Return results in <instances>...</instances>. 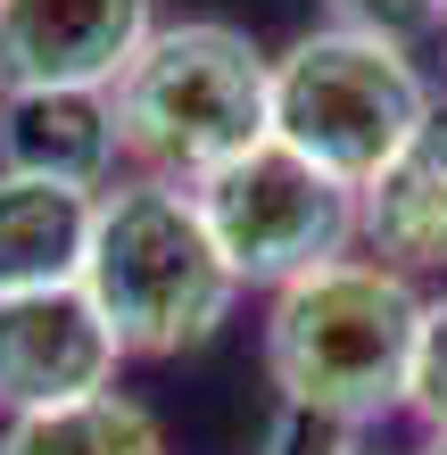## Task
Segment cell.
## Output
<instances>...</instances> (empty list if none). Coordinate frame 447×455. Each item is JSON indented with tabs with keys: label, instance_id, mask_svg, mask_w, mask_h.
Masks as SVG:
<instances>
[{
	"label": "cell",
	"instance_id": "cell-1",
	"mask_svg": "<svg viewBox=\"0 0 447 455\" xmlns=\"http://www.w3.org/2000/svg\"><path fill=\"white\" fill-rule=\"evenodd\" d=\"M431 290L381 257H331L315 274L282 282L266 299V381L291 414L373 431L406 414V372H414V331H423Z\"/></svg>",
	"mask_w": 447,
	"mask_h": 455
},
{
	"label": "cell",
	"instance_id": "cell-2",
	"mask_svg": "<svg viewBox=\"0 0 447 455\" xmlns=\"http://www.w3.org/2000/svg\"><path fill=\"white\" fill-rule=\"evenodd\" d=\"M84 290L108 315L124 356H191L241 307V282H232L199 199L182 182H157V174H124L100 191Z\"/></svg>",
	"mask_w": 447,
	"mask_h": 455
},
{
	"label": "cell",
	"instance_id": "cell-3",
	"mask_svg": "<svg viewBox=\"0 0 447 455\" xmlns=\"http://www.w3.org/2000/svg\"><path fill=\"white\" fill-rule=\"evenodd\" d=\"M266 100H274V50H257L224 17H166L141 42V59L116 75L108 108L124 166L191 191L266 141Z\"/></svg>",
	"mask_w": 447,
	"mask_h": 455
},
{
	"label": "cell",
	"instance_id": "cell-4",
	"mask_svg": "<svg viewBox=\"0 0 447 455\" xmlns=\"http://www.w3.org/2000/svg\"><path fill=\"white\" fill-rule=\"evenodd\" d=\"M431 75L414 67L406 42L364 34V25H307L291 50H274V100L266 132L299 149L331 182L364 191L414 132L431 124Z\"/></svg>",
	"mask_w": 447,
	"mask_h": 455
},
{
	"label": "cell",
	"instance_id": "cell-5",
	"mask_svg": "<svg viewBox=\"0 0 447 455\" xmlns=\"http://www.w3.org/2000/svg\"><path fill=\"white\" fill-rule=\"evenodd\" d=\"M191 199L216 232L232 282L266 290V299L356 249V191L331 182L323 166H307L299 149H282L274 132L257 149H241L232 166H216L207 182H191Z\"/></svg>",
	"mask_w": 447,
	"mask_h": 455
},
{
	"label": "cell",
	"instance_id": "cell-6",
	"mask_svg": "<svg viewBox=\"0 0 447 455\" xmlns=\"http://www.w3.org/2000/svg\"><path fill=\"white\" fill-rule=\"evenodd\" d=\"M124 347L84 282L50 290H0V414H50L116 389Z\"/></svg>",
	"mask_w": 447,
	"mask_h": 455
},
{
	"label": "cell",
	"instance_id": "cell-7",
	"mask_svg": "<svg viewBox=\"0 0 447 455\" xmlns=\"http://www.w3.org/2000/svg\"><path fill=\"white\" fill-rule=\"evenodd\" d=\"M157 25V0H0V100L116 92Z\"/></svg>",
	"mask_w": 447,
	"mask_h": 455
},
{
	"label": "cell",
	"instance_id": "cell-8",
	"mask_svg": "<svg viewBox=\"0 0 447 455\" xmlns=\"http://www.w3.org/2000/svg\"><path fill=\"white\" fill-rule=\"evenodd\" d=\"M356 249L398 274H447V108L356 191Z\"/></svg>",
	"mask_w": 447,
	"mask_h": 455
},
{
	"label": "cell",
	"instance_id": "cell-9",
	"mask_svg": "<svg viewBox=\"0 0 447 455\" xmlns=\"http://www.w3.org/2000/svg\"><path fill=\"white\" fill-rule=\"evenodd\" d=\"M0 166L67 191H108L124 166L108 92H17L0 100Z\"/></svg>",
	"mask_w": 447,
	"mask_h": 455
},
{
	"label": "cell",
	"instance_id": "cell-10",
	"mask_svg": "<svg viewBox=\"0 0 447 455\" xmlns=\"http://www.w3.org/2000/svg\"><path fill=\"white\" fill-rule=\"evenodd\" d=\"M92 207H100V191H67V182L0 166V290L84 282Z\"/></svg>",
	"mask_w": 447,
	"mask_h": 455
},
{
	"label": "cell",
	"instance_id": "cell-11",
	"mask_svg": "<svg viewBox=\"0 0 447 455\" xmlns=\"http://www.w3.org/2000/svg\"><path fill=\"white\" fill-rule=\"evenodd\" d=\"M0 455H166V431L141 397L100 389L84 406H50L0 422Z\"/></svg>",
	"mask_w": 447,
	"mask_h": 455
},
{
	"label": "cell",
	"instance_id": "cell-12",
	"mask_svg": "<svg viewBox=\"0 0 447 455\" xmlns=\"http://www.w3.org/2000/svg\"><path fill=\"white\" fill-rule=\"evenodd\" d=\"M406 414L423 439H447V290L423 299V331H414V372H406Z\"/></svg>",
	"mask_w": 447,
	"mask_h": 455
},
{
	"label": "cell",
	"instance_id": "cell-13",
	"mask_svg": "<svg viewBox=\"0 0 447 455\" xmlns=\"http://www.w3.org/2000/svg\"><path fill=\"white\" fill-rule=\"evenodd\" d=\"M331 25H364V34H389V42H414L447 25V0H323Z\"/></svg>",
	"mask_w": 447,
	"mask_h": 455
},
{
	"label": "cell",
	"instance_id": "cell-14",
	"mask_svg": "<svg viewBox=\"0 0 447 455\" xmlns=\"http://www.w3.org/2000/svg\"><path fill=\"white\" fill-rule=\"evenodd\" d=\"M257 455H364V447H356V431H339V422H315V414H291V406H282Z\"/></svg>",
	"mask_w": 447,
	"mask_h": 455
},
{
	"label": "cell",
	"instance_id": "cell-15",
	"mask_svg": "<svg viewBox=\"0 0 447 455\" xmlns=\"http://www.w3.org/2000/svg\"><path fill=\"white\" fill-rule=\"evenodd\" d=\"M414 455H447V439H423V447H414Z\"/></svg>",
	"mask_w": 447,
	"mask_h": 455
}]
</instances>
